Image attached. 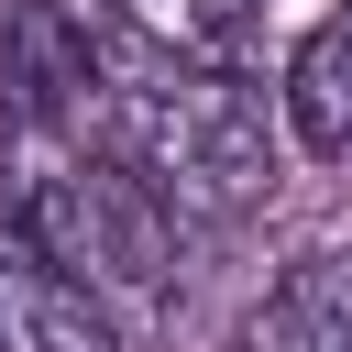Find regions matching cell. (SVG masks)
<instances>
[{
    "mask_svg": "<svg viewBox=\"0 0 352 352\" xmlns=\"http://www.w3.org/2000/svg\"><path fill=\"white\" fill-rule=\"evenodd\" d=\"M110 165H132L176 220H242L275 187V132L264 99L231 66H176L110 33V88H99V143Z\"/></svg>",
    "mask_w": 352,
    "mask_h": 352,
    "instance_id": "obj_1",
    "label": "cell"
},
{
    "mask_svg": "<svg viewBox=\"0 0 352 352\" xmlns=\"http://www.w3.org/2000/svg\"><path fill=\"white\" fill-rule=\"evenodd\" d=\"M22 231H33V253L44 264H66L110 319H143V308H165L176 297V209L132 176V165H110V154H66V143H33V165H22V187L0 198Z\"/></svg>",
    "mask_w": 352,
    "mask_h": 352,
    "instance_id": "obj_2",
    "label": "cell"
},
{
    "mask_svg": "<svg viewBox=\"0 0 352 352\" xmlns=\"http://www.w3.org/2000/svg\"><path fill=\"white\" fill-rule=\"evenodd\" d=\"M99 88H110V22L66 0H11L0 11V99L22 143H99Z\"/></svg>",
    "mask_w": 352,
    "mask_h": 352,
    "instance_id": "obj_3",
    "label": "cell"
},
{
    "mask_svg": "<svg viewBox=\"0 0 352 352\" xmlns=\"http://www.w3.org/2000/svg\"><path fill=\"white\" fill-rule=\"evenodd\" d=\"M0 352H132V330L66 264H44L11 209H0Z\"/></svg>",
    "mask_w": 352,
    "mask_h": 352,
    "instance_id": "obj_4",
    "label": "cell"
},
{
    "mask_svg": "<svg viewBox=\"0 0 352 352\" xmlns=\"http://www.w3.org/2000/svg\"><path fill=\"white\" fill-rule=\"evenodd\" d=\"M242 352H352V231L308 242L242 319Z\"/></svg>",
    "mask_w": 352,
    "mask_h": 352,
    "instance_id": "obj_5",
    "label": "cell"
},
{
    "mask_svg": "<svg viewBox=\"0 0 352 352\" xmlns=\"http://www.w3.org/2000/svg\"><path fill=\"white\" fill-rule=\"evenodd\" d=\"M275 110H286V143L308 165H352V22H308L286 77H275Z\"/></svg>",
    "mask_w": 352,
    "mask_h": 352,
    "instance_id": "obj_6",
    "label": "cell"
},
{
    "mask_svg": "<svg viewBox=\"0 0 352 352\" xmlns=\"http://www.w3.org/2000/svg\"><path fill=\"white\" fill-rule=\"evenodd\" d=\"M253 22H264V0H110L121 44L176 55V66H231V77L253 55Z\"/></svg>",
    "mask_w": 352,
    "mask_h": 352,
    "instance_id": "obj_7",
    "label": "cell"
},
{
    "mask_svg": "<svg viewBox=\"0 0 352 352\" xmlns=\"http://www.w3.org/2000/svg\"><path fill=\"white\" fill-rule=\"evenodd\" d=\"M341 22H352V0H341Z\"/></svg>",
    "mask_w": 352,
    "mask_h": 352,
    "instance_id": "obj_8",
    "label": "cell"
}]
</instances>
